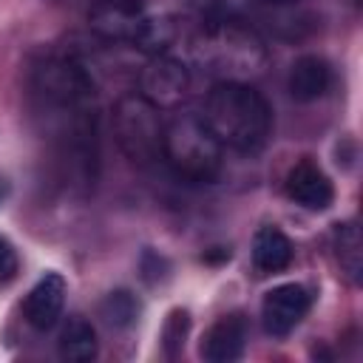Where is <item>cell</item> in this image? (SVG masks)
I'll return each mask as SVG.
<instances>
[{"label": "cell", "instance_id": "16", "mask_svg": "<svg viewBox=\"0 0 363 363\" xmlns=\"http://www.w3.org/2000/svg\"><path fill=\"white\" fill-rule=\"evenodd\" d=\"M187 312H173L167 326H164V343H167V354H170V346H184V332H187Z\"/></svg>", "mask_w": 363, "mask_h": 363}, {"label": "cell", "instance_id": "9", "mask_svg": "<svg viewBox=\"0 0 363 363\" xmlns=\"http://www.w3.org/2000/svg\"><path fill=\"white\" fill-rule=\"evenodd\" d=\"M284 190L295 204H301L306 210H326L335 201V187H332L329 176L312 159H301L298 164L289 167Z\"/></svg>", "mask_w": 363, "mask_h": 363}, {"label": "cell", "instance_id": "19", "mask_svg": "<svg viewBox=\"0 0 363 363\" xmlns=\"http://www.w3.org/2000/svg\"><path fill=\"white\" fill-rule=\"evenodd\" d=\"M3 196H6V182L0 179V201H3Z\"/></svg>", "mask_w": 363, "mask_h": 363}, {"label": "cell", "instance_id": "5", "mask_svg": "<svg viewBox=\"0 0 363 363\" xmlns=\"http://www.w3.org/2000/svg\"><path fill=\"white\" fill-rule=\"evenodd\" d=\"M113 133L122 147V153L139 164L147 167L156 159H162V136H164V119L162 111L147 102L142 94H125L113 105Z\"/></svg>", "mask_w": 363, "mask_h": 363}, {"label": "cell", "instance_id": "10", "mask_svg": "<svg viewBox=\"0 0 363 363\" xmlns=\"http://www.w3.org/2000/svg\"><path fill=\"white\" fill-rule=\"evenodd\" d=\"M247 346V320L241 315L218 318L201 340V357L210 363H233L244 354Z\"/></svg>", "mask_w": 363, "mask_h": 363}, {"label": "cell", "instance_id": "3", "mask_svg": "<svg viewBox=\"0 0 363 363\" xmlns=\"http://www.w3.org/2000/svg\"><path fill=\"white\" fill-rule=\"evenodd\" d=\"M193 54L210 74L233 82H247L267 65L264 40L241 20L224 14H213L201 23Z\"/></svg>", "mask_w": 363, "mask_h": 363}, {"label": "cell", "instance_id": "2", "mask_svg": "<svg viewBox=\"0 0 363 363\" xmlns=\"http://www.w3.org/2000/svg\"><path fill=\"white\" fill-rule=\"evenodd\" d=\"M201 116L216 139L238 153H258L272 133V108L250 82H216Z\"/></svg>", "mask_w": 363, "mask_h": 363}, {"label": "cell", "instance_id": "20", "mask_svg": "<svg viewBox=\"0 0 363 363\" xmlns=\"http://www.w3.org/2000/svg\"><path fill=\"white\" fill-rule=\"evenodd\" d=\"M264 3H295V0H264Z\"/></svg>", "mask_w": 363, "mask_h": 363}, {"label": "cell", "instance_id": "7", "mask_svg": "<svg viewBox=\"0 0 363 363\" xmlns=\"http://www.w3.org/2000/svg\"><path fill=\"white\" fill-rule=\"evenodd\" d=\"M312 309V292L303 284L272 286L261 301V320L272 337L289 335Z\"/></svg>", "mask_w": 363, "mask_h": 363}, {"label": "cell", "instance_id": "12", "mask_svg": "<svg viewBox=\"0 0 363 363\" xmlns=\"http://www.w3.org/2000/svg\"><path fill=\"white\" fill-rule=\"evenodd\" d=\"M252 264L261 272H281L292 264V241L278 227H261L252 238Z\"/></svg>", "mask_w": 363, "mask_h": 363}, {"label": "cell", "instance_id": "18", "mask_svg": "<svg viewBox=\"0 0 363 363\" xmlns=\"http://www.w3.org/2000/svg\"><path fill=\"white\" fill-rule=\"evenodd\" d=\"M57 3H68V6H77V9H82V11H88L96 0H57Z\"/></svg>", "mask_w": 363, "mask_h": 363}, {"label": "cell", "instance_id": "4", "mask_svg": "<svg viewBox=\"0 0 363 363\" xmlns=\"http://www.w3.org/2000/svg\"><path fill=\"white\" fill-rule=\"evenodd\" d=\"M162 159L170 170L190 184H210L218 179L224 164V145L216 139L210 125L196 111H179L164 119Z\"/></svg>", "mask_w": 363, "mask_h": 363}, {"label": "cell", "instance_id": "17", "mask_svg": "<svg viewBox=\"0 0 363 363\" xmlns=\"http://www.w3.org/2000/svg\"><path fill=\"white\" fill-rule=\"evenodd\" d=\"M17 272H20V258H17L14 247L6 238H0V284L14 281Z\"/></svg>", "mask_w": 363, "mask_h": 363}, {"label": "cell", "instance_id": "1", "mask_svg": "<svg viewBox=\"0 0 363 363\" xmlns=\"http://www.w3.org/2000/svg\"><path fill=\"white\" fill-rule=\"evenodd\" d=\"M28 96L60 179L74 190L94 187L99 167V111L85 65L71 57H43L31 65Z\"/></svg>", "mask_w": 363, "mask_h": 363}, {"label": "cell", "instance_id": "6", "mask_svg": "<svg viewBox=\"0 0 363 363\" xmlns=\"http://www.w3.org/2000/svg\"><path fill=\"white\" fill-rule=\"evenodd\" d=\"M190 91V71L182 60L159 51L139 71V94L159 111H176Z\"/></svg>", "mask_w": 363, "mask_h": 363}, {"label": "cell", "instance_id": "14", "mask_svg": "<svg viewBox=\"0 0 363 363\" xmlns=\"http://www.w3.org/2000/svg\"><path fill=\"white\" fill-rule=\"evenodd\" d=\"M335 255H337L340 272L349 278V284H360L363 250H360V230H357L354 221L337 224V230H335Z\"/></svg>", "mask_w": 363, "mask_h": 363}, {"label": "cell", "instance_id": "8", "mask_svg": "<svg viewBox=\"0 0 363 363\" xmlns=\"http://www.w3.org/2000/svg\"><path fill=\"white\" fill-rule=\"evenodd\" d=\"M65 278L60 272H45L26 295L23 301V315L28 320V326H34L37 332H48L57 326V320L62 318V306H65Z\"/></svg>", "mask_w": 363, "mask_h": 363}, {"label": "cell", "instance_id": "15", "mask_svg": "<svg viewBox=\"0 0 363 363\" xmlns=\"http://www.w3.org/2000/svg\"><path fill=\"white\" fill-rule=\"evenodd\" d=\"M136 315H139V303H136V298H133L130 292H125V289H116V292H111V295L102 301V318H105L111 326H116V329L130 326V323L136 320Z\"/></svg>", "mask_w": 363, "mask_h": 363}, {"label": "cell", "instance_id": "13", "mask_svg": "<svg viewBox=\"0 0 363 363\" xmlns=\"http://www.w3.org/2000/svg\"><path fill=\"white\" fill-rule=\"evenodd\" d=\"M96 352H99V343H96L94 326L85 318H68V323L60 332V354L65 360L85 363V360H94Z\"/></svg>", "mask_w": 363, "mask_h": 363}, {"label": "cell", "instance_id": "11", "mask_svg": "<svg viewBox=\"0 0 363 363\" xmlns=\"http://www.w3.org/2000/svg\"><path fill=\"white\" fill-rule=\"evenodd\" d=\"M332 85V65L318 54H303L289 68V96L295 102H315L320 99Z\"/></svg>", "mask_w": 363, "mask_h": 363}]
</instances>
